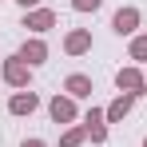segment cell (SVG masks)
I'll use <instances>...</instances> for the list:
<instances>
[{
    "label": "cell",
    "instance_id": "cell-1",
    "mask_svg": "<svg viewBox=\"0 0 147 147\" xmlns=\"http://www.w3.org/2000/svg\"><path fill=\"white\" fill-rule=\"evenodd\" d=\"M115 84H119L123 92H131V96H139V92H143V76L135 72V68H127V72H119V76H115Z\"/></svg>",
    "mask_w": 147,
    "mask_h": 147
},
{
    "label": "cell",
    "instance_id": "cell-2",
    "mask_svg": "<svg viewBox=\"0 0 147 147\" xmlns=\"http://www.w3.org/2000/svg\"><path fill=\"white\" fill-rule=\"evenodd\" d=\"M36 103H40V99L32 96V92H20V96H12L8 107H12V115H32V111H36Z\"/></svg>",
    "mask_w": 147,
    "mask_h": 147
},
{
    "label": "cell",
    "instance_id": "cell-3",
    "mask_svg": "<svg viewBox=\"0 0 147 147\" xmlns=\"http://www.w3.org/2000/svg\"><path fill=\"white\" fill-rule=\"evenodd\" d=\"M52 24H56V16H52L48 8H40V12H32V16H24V28H32V32H48Z\"/></svg>",
    "mask_w": 147,
    "mask_h": 147
},
{
    "label": "cell",
    "instance_id": "cell-4",
    "mask_svg": "<svg viewBox=\"0 0 147 147\" xmlns=\"http://www.w3.org/2000/svg\"><path fill=\"white\" fill-rule=\"evenodd\" d=\"M4 80H8V84H16V88H20V84H28L24 60H8V64H4Z\"/></svg>",
    "mask_w": 147,
    "mask_h": 147
},
{
    "label": "cell",
    "instance_id": "cell-5",
    "mask_svg": "<svg viewBox=\"0 0 147 147\" xmlns=\"http://www.w3.org/2000/svg\"><path fill=\"white\" fill-rule=\"evenodd\" d=\"M20 60H28V64H44V60H48V48H44L40 40H28L24 48H20Z\"/></svg>",
    "mask_w": 147,
    "mask_h": 147
},
{
    "label": "cell",
    "instance_id": "cell-6",
    "mask_svg": "<svg viewBox=\"0 0 147 147\" xmlns=\"http://www.w3.org/2000/svg\"><path fill=\"white\" fill-rule=\"evenodd\" d=\"M135 24H139V12H135V8H119V12H115V32H135Z\"/></svg>",
    "mask_w": 147,
    "mask_h": 147
},
{
    "label": "cell",
    "instance_id": "cell-7",
    "mask_svg": "<svg viewBox=\"0 0 147 147\" xmlns=\"http://www.w3.org/2000/svg\"><path fill=\"white\" fill-rule=\"evenodd\" d=\"M103 119H107L103 111H88V135H92L96 143H103V139H107V127H103Z\"/></svg>",
    "mask_w": 147,
    "mask_h": 147
},
{
    "label": "cell",
    "instance_id": "cell-8",
    "mask_svg": "<svg viewBox=\"0 0 147 147\" xmlns=\"http://www.w3.org/2000/svg\"><path fill=\"white\" fill-rule=\"evenodd\" d=\"M72 115H76L72 99H60V96L52 99V119H56V123H68V119H72Z\"/></svg>",
    "mask_w": 147,
    "mask_h": 147
},
{
    "label": "cell",
    "instance_id": "cell-9",
    "mask_svg": "<svg viewBox=\"0 0 147 147\" xmlns=\"http://www.w3.org/2000/svg\"><path fill=\"white\" fill-rule=\"evenodd\" d=\"M92 48V36H88V32H72V36H68V52H72V56H80V52H88Z\"/></svg>",
    "mask_w": 147,
    "mask_h": 147
},
{
    "label": "cell",
    "instance_id": "cell-10",
    "mask_svg": "<svg viewBox=\"0 0 147 147\" xmlns=\"http://www.w3.org/2000/svg\"><path fill=\"white\" fill-rule=\"evenodd\" d=\"M68 92L72 96H92V80L88 76H68Z\"/></svg>",
    "mask_w": 147,
    "mask_h": 147
},
{
    "label": "cell",
    "instance_id": "cell-11",
    "mask_svg": "<svg viewBox=\"0 0 147 147\" xmlns=\"http://www.w3.org/2000/svg\"><path fill=\"white\" fill-rule=\"evenodd\" d=\"M131 99H135V96H119L111 107H107V119H123V115L131 111Z\"/></svg>",
    "mask_w": 147,
    "mask_h": 147
},
{
    "label": "cell",
    "instance_id": "cell-12",
    "mask_svg": "<svg viewBox=\"0 0 147 147\" xmlns=\"http://www.w3.org/2000/svg\"><path fill=\"white\" fill-rule=\"evenodd\" d=\"M131 56H135V60H147V36H139V40L131 44Z\"/></svg>",
    "mask_w": 147,
    "mask_h": 147
},
{
    "label": "cell",
    "instance_id": "cell-13",
    "mask_svg": "<svg viewBox=\"0 0 147 147\" xmlns=\"http://www.w3.org/2000/svg\"><path fill=\"white\" fill-rule=\"evenodd\" d=\"M80 139H84V131L76 127V131H68V135H64V147H80Z\"/></svg>",
    "mask_w": 147,
    "mask_h": 147
},
{
    "label": "cell",
    "instance_id": "cell-14",
    "mask_svg": "<svg viewBox=\"0 0 147 147\" xmlns=\"http://www.w3.org/2000/svg\"><path fill=\"white\" fill-rule=\"evenodd\" d=\"M72 4H76V8H80V12H88V8L96 12V8H99V0H72Z\"/></svg>",
    "mask_w": 147,
    "mask_h": 147
},
{
    "label": "cell",
    "instance_id": "cell-15",
    "mask_svg": "<svg viewBox=\"0 0 147 147\" xmlns=\"http://www.w3.org/2000/svg\"><path fill=\"white\" fill-rule=\"evenodd\" d=\"M24 147H44V143H40V139H28V143H24Z\"/></svg>",
    "mask_w": 147,
    "mask_h": 147
},
{
    "label": "cell",
    "instance_id": "cell-16",
    "mask_svg": "<svg viewBox=\"0 0 147 147\" xmlns=\"http://www.w3.org/2000/svg\"><path fill=\"white\" fill-rule=\"evenodd\" d=\"M20 4H24V8H28V4H36V0H20Z\"/></svg>",
    "mask_w": 147,
    "mask_h": 147
},
{
    "label": "cell",
    "instance_id": "cell-17",
    "mask_svg": "<svg viewBox=\"0 0 147 147\" xmlns=\"http://www.w3.org/2000/svg\"><path fill=\"white\" fill-rule=\"evenodd\" d=\"M143 147H147V143H143Z\"/></svg>",
    "mask_w": 147,
    "mask_h": 147
}]
</instances>
